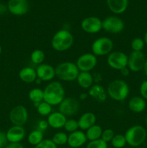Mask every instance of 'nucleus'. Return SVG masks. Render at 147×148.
Segmentation results:
<instances>
[{"label": "nucleus", "instance_id": "38", "mask_svg": "<svg viewBox=\"0 0 147 148\" xmlns=\"http://www.w3.org/2000/svg\"><path fill=\"white\" fill-rule=\"evenodd\" d=\"M140 94L144 100H147V79L141 82L140 85Z\"/></svg>", "mask_w": 147, "mask_h": 148}, {"label": "nucleus", "instance_id": "28", "mask_svg": "<svg viewBox=\"0 0 147 148\" xmlns=\"http://www.w3.org/2000/svg\"><path fill=\"white\" fill-rule=\"evenodd\" d=\"M45 59L46 54L41 49H35L30 53V61L32 63L37 66L43 64Z\"/></svg>", "mask_w": 147, "mask_h": 148}, {"label": "nucleus", "instance_id": "33", "mask_svg": "<svg viewBox=\"0 0 147 148\" xmlns=\"http://www.w3.org/2000/svg\"><path fill=\"white\" fill-rule=\"evenodd\" d=\"M63 129L65 130V131L69 132V134L78 130V129H79V125H78L77 120L74 119H67L66 123H65Z\"/></svg>", "mask_w": 147, "mask_h": 148}, {"label": "nucleus", "instance_id": "26", "mask_svg": "<svg viewBox=\"0 0 147 148\" xmlns=\"http://www.w3.org/2000/svg\"><path fill=\"white\" fill-rule=\"evenodd\" d=\"M102 131H103V130H102L100 126L97 125V124H95V125L86 130L85 134H86V139L89 141H94V140L101 139Z\"/></svg>", "mask_w": 147, "mask_h": 148}, {"label": "nucleus", "instance_id": "40", "mask_svg": "<svg viewBox=\"0 0 147 148\" xmlns=\"http://www.w3.org/2000/svg\"><path fill=\"white\" fill-rule=\"evenodd\" d=\"M5 148H24L22 145L20 143H8Z\"/></svg>", "mask_w": 147, "mask_h": 148}, {"label": "nucleus", "instance_id": "7", "mask_svg": "<svg viewBox=\"0 0 147 148\" xmlns=\"http://www.w3.org/2000/svg\"><path fill=\"white\" fill-rule=\"evenodd\" d=\"M128 56L122 51H112L108 55L107 63L108 66L115 70L120 71L128 66Z\"/></svg>", "mask_w": 147, "mask_h": 148}, {"label": "nucleus", "instance_id": "8", "mask_svg": "<svg viewBox=\"0 0 147 148\" xmlns=\"http://www.w3.org/2000/svg\"><path fill=\"white\" fill-rule=\"evenodd\" d=\"M125 28L123 20L117 16H108L102 20V30L111 34H118Z\"/></svg>", "mask_w": 147, "mask_h": 148}, {"label": "nucleus", "instance_id": "41", "mask_svg": "<svg viewBox=\"0 0 147 148\" xmlns=\"http://www.w3.org/2000/svg\"><path fill=\"white\" fill-rule=\"evenodd\" d=\"M120 72L121 75H122L123 77H128V75H129L131 71H130V69H128V66H127V67H125L123 68V69H121V70L120 71Z\"/></svg>", "mask_w": 147, "mask_h": 148}, {"label": "nucleus", "instance_id": "21", "mask_svg": "<svg viewBox=\"0 0 147 148\" xmlns=\"http://www.w3.org/2000/svg\"><path fill=\"white\" fill-rule=\"evenodd\" d=\"M128 109L133 113L139 114L143 112L146 107V100L141 96H134L129 100L128 103Z\"/></svg>", "mask_w": 147, "mask_h": 148}, {"label": "nucleus", "instance_id": "42", "mask_svg": "<svg viewBox=\"0 0 147 148\" xmlns=\"http://www.w3.org/2000/svg\"><path fill=\"white\" fill-rule=\"evenodd\" d=\"M88 96H89V94H88V92L87 93H86V92H83V93H81L80 95H79V99L84 101V100L86 99V98H88Z\"/></svg>", "mask_w": 147, "mask_h": 148}, {"label": "nucleus", "instance_id": "3", "mask_svg": "<svg viewBox=\"0 0 147 148\" xmlns=\"http://www.w3.org/2000/svg\"><path fill=\"white\" fill-rule=\"evenodd\" d=\"M56 77L61 81L72 82L76 80L80 71L76 63L72 62H63L55 67Z\"/></svg>", "mask_w": 147, "mask_h": 148}, {"label": "nucleus", "instance_id": "6", "mask_svg": "<svg viewBox=\"0 0 147 148\" xmlns=\"http://www.w3.org/2000/svg\"><path fill=\"white\" fill-rule=\"evenodd\" d=\"M114 43L112 39L102 36L95 39L91 46L92 53L96 56H107L113 50Z\"/></svg>", "mask_w": 147, "mask_h": 148}, {"label": "nucleus", "instance_id": "15", "mask_svg": "<svg viewBox=\"0 0 147 148\" xmlns=\"http://www.w3.org/2000/svg\"><path fill=\"white\" fill-rule=\"evenodd\" d=\"M37 77L42 82H51L56 77L55 67L48 64H42L36 68Z\"/></svg>", "mask_w": 147, "mask_h": 148}, {"label": "nucleus", "instance_id": "2", "mask_svg": "<svg viewBox=\"0 0 147 148\" xmlns=\"http://www.w3.org/2000/svg\"><path fill=\"white\" fill-rule=\"evenodd\" d=\"M74 43L73 34L66 29H61L54 33L50 41L53 50L63 52L72 47Z\"/></svg>", "mask_w": 147, "mask_h": 148}, {"label": "nucleus", "instance_id": "44", "mask_svg": "<svg viewBox=\"0 0 147 148\" xmlns=\"http://www.w3.org/2000/svg\"><path fill=\"white\" fill-rule=\"evenodd\" d=\"M144 43H145V45L146 46H147V31L146 32L145 34H144Z\"/></svg>", "mask_w": 147, "mask_h": 148}, {"label": "nucleus", "instance_id": "18", "mask_svg": "<svg viewBox=\"0 0 147 148\" xmlns=\"http://www.w3.org/2000/svg\"><path fill=\"white\" fill-rule=\"evenodd\" d=\"M47 121L49 127L54 130H59L63 128L64 124L67 120V117L63 115L60 111H55L47 116Z\"/></svg>", "mask_w": 147, "mask_h": 148}, {"label": "nucleus", "instance_id": "16", "mask_svg": "<svg viewBox=\"0 0 147 148\" xmlns=\"http://www.w3.org/2000/svg\"><path fill=\"white\" fill-rule=\"evenodd\" d=\"M87 141L85 132L78 130L68 135V145L71 148H79L84 145Z\"/></svg>", "mask_w": 147, "mask_h": 148}, {"label": "nucleus", "instance_id": "5", "mask_svg": "<svg viewBox=\"0 0 147 148\" xmlns=\"http://www.w3.org/2000/svg\"><path fill=\"white\" fill-rule=\"evenodd\" d=\"M124 136L127 145L133 147L141 146L146 139V130L141 125H133L125 131Z\"/></svg>", "mask_w": 147, "mask_h": 148}, {"label": "nucleus", "instance_id": "20", "mask_svg": "<svg viewBox=\"0 0 147 148\" xmlns=\"http://www.w3.org/2000/svg\"><path fill=\"white\" fill-rule=\"evenodd\" d=\"M88 94L89 96L99 103L105 102L108 98L106 90L99 84H95L92 85L89 89Z\"/></svg>", "mask_w": 147, "mask_h": 148}, {"label": "nucleus", "instance_id": "34", "mask_svg": "<svg viewBox=\"0 0 147 148\" xmlns=\"http://www.w3.org/2000/svg\"><path fill=\"white\" fill-rule=\"evenodd\" d=\"M86 148H108V143L104 142L102 139L89 141L86 145Z\"/></svg>", "mask_w": 147, "mask_h": 148}, {"label": "nucleus", "instance_id": "14", "mask_svg": "<svg viewBox=\"0 0 147 148\" xmlns=\"http://www.w3.org/2000/svg\"><path fill=\"white\" fill-rule=\"evenodd\" d=\"M7 10L13 15H24L29 10V3L27 0H9Z\"/></svg>", "mask_w": 147, "mask_h": 148}, {"label": "nucleus", "instance_id": "30", "mask_svg": "<svg viewBox=\"0 0 147 148\" xmlns=\"http://www.w3.org/2000/svg\"><path fill=\"white\" fill-rule=\"evenodd\" d=\"M36 110L40 115L43 116H48L52 113V106L43 101L37 105Z\"/></svg>", "mask_w": 147, "mask_h": 148}, {"label": "nucleus", "instance_id": "9", "mask_svg": "<svg viewBox=\"0 0 147 148\" xmlns=\"http://www.w3.org/2000/svg\"><path fill=\"white\" fill-rule=\"evenodd\" d=\"M9 119L13 125L23 127L28 120V111L24 106H16L10 111Z\"/></svg>", "mask_w": 147, "mask_h": 148}, {"label": "nucleus", "instance_id": "37", "mask_svg": "<svg viewBox=\"0 0 147 148\" xmlns=\"http://www.w3.org/2000/svg\"><path fill=\"white\" fill-rule=\"evenodd\" d=\"M49 127L48 124L47 120L45 119H41L37 123V125H36L35 130H39V131L42 132L44 133L46 130H48V128Z\"/></svg>", "mask_w": 147, "mask_h": 148}, {"label": "nucleus", "instance_id": "1", "mask_svg": "<svg viewBox=\"0 0 147 148\" xmlns=\"http://www.w3.org/2000/svg\"><path fill=\"white\" fill-rule=\"evenodd\" d=\"M44 100L52 106H59L65 98V90L60 82L51 81L43 90Z\"/></svg>", "mask_w": 147, "mask_h": 148}, {"label": "nucleus", "instance_id": "12", "mask_svg": "<svg viewBox=\"0 0 147 148\" xmlns=\"http://www.w3.org/2000/svg\"><path fill=\"white\" fill-rule=\"evenodd\" d=\"M81 27L85 33L96 34L102 30V20L95 16H89L82 20Z\"/></svg>", "mask_w": 147, "mask_h": 148}, {"label": "nucleus", "instance_id": "29", "mask_svg": "<svg viewBox=\"0 0 147 148\" xmlns=\"http://www.w3.org/2000/svg\"><path fill=\"white\" fill-rule=\"evenodd\" d=\"M51 140L56 145H64L67 144L68 134L63 132H56V134H53Z\"/></svg>", "mask_w": 147, "mask_h": 148}, {"label": "nucleus", "instance_id": "25", "mask_svg": "<svg viewBox=\"0 0 147 148\" xmlns=\"http://www.w3.org/2000/svg\"><path fill=\"white\" fill-rule=\"evenodd\" d=\"M28 98L30 101L34 104L35 107H37L40 103L44 100V92L43 90L39 88H33L28 93Z\"/></svg>", "mask_w": 147, "mask_h": 148}, {"label": "nucleus", "instance_id": "27", "mask_svg": "<svg viewBox=\"0 0 147 148\" xmlns=\"http://www.w3.org/2000/svg\"><path fill=\"white\" fill-rule=\"evenodd\" d=\"M44 140V133L39 130H35L30 132L27 136V142L30 145L35 147Z\"/></svg>", "mask_w": 147, "mask_h": 148}, {"label": "nucleus", "instance_id": "22", "mask_svg": "<svg viewBox=\"0 0 147 148\" xmlns=\"http://www.w3.org/2000/svg\"><path fill=\"white\" fill-rule=\"evenodd\" d=\"M19 78L25 83H33L35 82L37 77L36 70L31 66H24L19 72Z\"/></svg>", "mask_w": 147, "mask_h": 148}, {"label": "nucleus", "instance_id": "4", "mask_svg": "<svg viewBox=\"0 0 147 148\" xmlns=\"http://www.w3.org/2000/svg\"><path fill=\"white\" fill-rule=\"evenodd\" d=\"M108 95L115 101H123L128 98L130 89L128 83L120 79H116L110 82L107 88Z\"/></svg>", "mask_w": 147, "mask_h": 148}, {"label": "nucleus", "instance_id": "13", "mask_svg": "<svg viewBox=\"0 0 147 148\" xmlns=\"http://www.w3.org/2000/svg\"><path fill=\"white\" fill-rule=\"evenodd\" d=\"M146 57L143 51H132L128 58V68L131 72H138L143 70Z\"/></svg>", "mask_w": 147, "mask_h": 148}, {"label": "nucleus", "instance_id": "43", "mask_svg": "<svg viewBox=\"0 0 147 148\" xmlns=\"http://www.w3.org/2000/svg\"><path fill=\"white\" fill-rule=\"evenodd\" d=\"M143 70H144V73H145V75L147 76V59H146L145 64H144V69H143Z\"/></svg>", "mask_w": 147, "mask_h": 148}, {"label": "nucleus", "instance_id": "45", "mask_svg": "<svg viewBox=\"0 0 147 148\" xmlns=\"http://www.w3.org/2000/svg\"><path fill=\"white\" fill-rule=\"evenodd\" d=\"M1 52H2V48H1V45H0V55H1Z\"/></svg>", "mask_w": 147, "mask_h": 148}, {"label": "nucleus", "instance_id": "19", "mask_svg": "<svg viewBox=\"0 0 147 148\" xmlns=\"http://www.w3.org/2000/svg\"><path fill=\"white\" fill-rule=\"evenodd\" d=\"M77 121L79 130L82 131H86L91 127L96 124L97 116L94 113L86 112L79 117Z\"/></svg>", "mask_w": 147, "mask_h": 148}, {"label": "nucleus", "instance_id": "23", "mask_svg": "<svg viewBox=\"0 0 147 148\" xmlns=\"http://www.w3.org/2000/svg\"><path fill=\"white\" fill-rule=\"evenodd\" d=\"M107 4L112 13L119 14L126 11L128 0H107Z\"/></svg>", "mask_w": 147, "mask_h": 148}, {"label": "nucleus", "instance_id": "35", "mask_svg": "<svg viewBox=\"0 0 147 148\" xmlns=\"http://www.w3.org/2000/svg\"><path fill=\"white\" fill-rule=\"evenodd\" d=\"M115 132L112 129H106V130H104L102 131L101 139L107 143H110L111 140H112V138L115 136Z\"/></svg>", "mask_w": 147, "mask_h": 148}, {"label": "nucleus", "instance_id": "11", "mask_svg": "<svg viewBox=\"0 0 147 148\" xmlns=\"http://www.w3.org/2000/svg\"><path fill=\"white\" fill-rule=\"evenodd\" d=\"M80 104L79 101L73 97L65 98L59 105V111L66 116L71 117L76 115L79 111Z\"/></svg>", "mask_w": 147, "mask_h": 148}, {"label": "nucleus", "instance_id": "36", "mask_svg": "<svg viewBox=\"0 0 147 148\" xmlns=\"http://www.w3.org/2000/svg\"><path fill=\"white\" fill-rule=\"evenodd\" d=\"M35 148H58V146L56 145L50 139H44Z\"/></svg>", "mask_w": 147, "mask_h": 148}, {"label": "nucleus", "instance_id": "17", "mask_svg": "<svg viewBox=\"0 0 147 148\" xmlns=\"http://www.w3.org/2000/svg\"><path fill=\"white\" fill-rule=\"evenodd\" d=\"M9 143H20L24 140L26 135L25 130L22 126L13 125L6 132Z\"/></svg>", "mask_w": 147, "mask_h": 148}, {"label": "nucleus", "instance_id": "39", "mask_svg": "<svg viewBox=\"0 0 147 148\" xmlns=\"http://www.w3.org/2000/svg\"><path fill=\"white\" fill-rule=\"evenodd\" d=\"M9 142L7 140L6 132L0 131V148H4L7 147Z\"/></svg>", "mask_w": 147, "mask_h": 148}, {"label": "nucleus", "instance_id": "47", "mask_svg": "<svg viewBox=\"0 0 147 148\" xmlns=\"http://www.w3.org/2000/svg\"><path fill=\"white\" fill-rule=\"evenodd\" d=\"M141 148H145V147H141Z\"/></svg>", "mask_w": 147, "mask_h": 148}, {"label": "nucleus", "instance_id": "31", "mask_svg": "<svg viewBox=\"0 0 147 148\" xmlns=\"http://www.w3.org/2000/svg\"><path fill=\"white\" fill-rule=\"evenodd\" d=\"M110 143L114 148H123L127 145L125 136L121 134H115Z\"/></svg>", "mask_w": 147, "mask_h": 148}, {"label": "nucleus", "instance_id": "32", "mask_svg": "<svg viewBox=\"0 0 147 148\" xmlns=\"http://www.w3.org/2000/svg\"><path fill=\"white\" fill-rule=\"evenodd\" d=\"M145 46L144 38L137 37L132 40L131 43V47L133 51H142L143 49Z\"/></svg>", "mask_w": 147, "mask_h": 148}, {"label": "nucleus", "instance_id": "24", "mask_svg": "<svg viewBox=\"0 0 147 148\" xmlns=\"http://www.w3.org/2000/svg\"><path fill=\"white\" fill-rule=\"evenodd\" d=\"M76 81L80 88L89 90L94 85V77L90 72H80Z\"/></svg>", "mask_w": 147, "mask_h": 148}, {"label": "nucleus", "instance_id": "10", "mask_svg": "<svg viewBox=\"0 0 147 148\" xmlns=\"http://www.w3.org/2000/svg\"><path fill=\"white\" fill-rule=\"evenodd\" d=\"M97 64V58L92 53H85L76 59V65L80 72H90Z\"/></svg>", "mask_w": 147, "mask_h": 148}, {"label": "nucleus", "instance_id": "46", "mask_svg": "<svg viewBox=\"0 0 147 148\" xmlns=\"http://www.w3.org/2000/svg\"><path fill=\"white\" fill-rule=\"evenodd\" d=\"M145 122H146V124L147 125V116L146 117V119H145Z\"/></svg>", "mask_w": 147, "mask_h": 148}]
</instances>
